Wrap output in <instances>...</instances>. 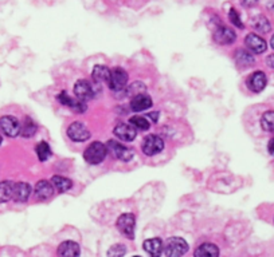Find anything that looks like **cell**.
Wrapping results in <instances>:
<instances>
[{
    "label": "cell",
    "mask_w": 274,
    "mask_h": 257,
    "mask_svg": "<svg viewBox=\"0 0 274 257\" xmlns=\"http://www.w3.org/2000/svg\"><path fill=\"white\" fill-rule=\"evenodd\" d=\"M14 184L15 182H12V181H2L0 182V204L12 200Z\"/></svg>",
    "instance_id": "cell-22"
},
{
    "label": "cell",
    "mask_w": 274,
    "mask_h": 257,
    "mask_svg": "<svg viewBox=\"0 0 274 257\" xmlns=\"http://www.w3.org/2000/svg\"><path fill=\"white\" fill-rule=\"evenodd\" d=\"M143 246H144L145 252H147V253H148L151 257H160L161 256V253L164 252L163 241H161L160 239H156V237L155 239L145 240Z\"/></svg>",
    "instance_id": "cell-18"
},
{
    "label": "cell",
    "mask_w": 274,
    "mask_h": 257,
    "mask_svg": "<svg viewBox=\"0 0 274 257\" xmlns=\"http://www.w3.org/2000/svg\"><path fill=\"white\" fill-rule=\"evenodd\" d=\"M188 250V244L182 237H171L164 244V253L167 257H183Z\"/></svg>",
    "instance_id": "cell-2"
},
{
    "label": "cell",
    "mask_w": 274,
    "mask_h": 257,
    "mask_svg": "<svg viewBox=\"0 0 274 257\" xmlns=\"http://www.w3.org/2000/svg\"><path fill=\"white\" fill-rule=\"evenodd\" d=\"M128 83V73L121 67H116L111 70V81H109V87L113 91H122L126 87Z\"/></svg>",
    "instance_id": "cell-6"
},
{
    "label": "cell",
    "mask_w": 274,
    "mask_h": 257,
    "mask_svg": "<svg viewBox=\"0 0 274 257\" xmlns=\"http://www.w3.org/2000/svg\"><path fill=\"white\" fill-rule=\"evenodd\" d=\"M267 149H269V151H270V154H274V138H271L270 142H269V145H267Z\"/></svg>",
    "instance_id": "cell-35"
},
{
    "label": "cell",
    "mask_w": 274,
    "mask_h": 257,
    "mask_svg": "<svg viewBox=\"0 0 274 257\" xmlns=\"http://www.w3.org/2000/svg\"><path fill=\"white\" fill-rule=\"evenodd\" d=\"M31 196V185L27 182H15L12 200L16 202H26Z\"/></svg>",
    "instance_id": "cell-15"
},
{
    "label": "cell",
    "mask_w": 274,
    "mask_h": 257,
    "mask_svg": "<svg viewBox=\"0 0 274 257\" xmlns=\"http://www.w3.org/2000/svg\"><path fill=\"white\" fill-rule=\"evenodd\" d=\"M270 46H271V48H273V50H274V35H273V37H271V39H270Z\"/></svg>",
    "instance_id": "cell-36"
},
{
    "label": "cell",
    "mask_w": 274,
    "mask_h": 257,
    "mask_svg": "<svg viewBox=\"0 0 274 257\" xmlns=\"http://www.w3.org/2000/svg\"><path fill=\"white\" fill-rule=\"evenodd\" d=\"M266 65L270 69H274V54H271V55H269L266 58Z\"/></svg>",
    "instance_id": "cell-34"
},
{
    "label": "cell",
    "mask_w": 274,
    "mask_h": 257,
    "mask_svg": "<svg viewBox=\"0 0 274 257\" xmlns=\"http://www.w3.org/2000/svg\"><path fill=\"white\" fill-rule=\"evenodd\" d=\"M2 141H3V138H2V136H0V145H2Z\"/></svg>",
    "instance_id": "cell-37"
},
{
    "label": "cell",
    "mask_w": 274,
    "mask_h": 257,
    "mask_svg": "<svg viewBox=\"0 0 274 257\" xmlns=\"http://www.w3.org/2000/svg\"><path fill=\"white\" fill-rule=\"evenodd\" d=\"M67 136L74 142H85L90 138V132L82 122H73L67 127Z\"/></svg>",
    "instance_id": "cell-7"
},
{
    "label": "cell",
    "mask_w": 274,
    "mask_h": 257,
    "mask_svg": "<svg viewBox=\"0 0 274 257\" xmlns=\"http://www.w3.org/2000/svg\"><path fill=\"white\" fill-rule=\"evenodd\" d=\"M261 126L265 132L274 133V111L263 113L261 118Z\"/></svg>",
    "instance_id": "cell-26"
},
{
    "label": "cell",
    "mask_w": 274,
    "mask_h": 257,
    "mask_svg": "<svg viewBox=\"0 0 274 257\" xmlns=\"http://www.w3.org/2000/svg\"><path fill=\"white\" fill-rule=\"evenodd\" d=\"M159 117H160L159 111H152V113H149L148 114V118H151V121L155 122V123L159 121Z\"/></svg>",
    "instance_id": "cell-33"
},
{
    "label": "cell",
    "mask_w": 274,
    "mask_h": 257,
    "mask_svg": "<svg viewBox=\"0 0 274 257\" xmlns=\"http://www.w3.org/2000/svg\"><path fill=\"white\" fill-rule=\"evenodd\" d=\"M35 133H37V125H35V122H34L30 117H26L22 125H20V136L29 138V137H33Z\"/></svg>",
    "instance_id": "cell-24"
},
{
    "label": "cell",
    "mask_w": 274,
    "mask_h": 257,
    "mask_svg": "<svg viewBox=\"0 0 274 257\" xmlns=\"http://www.w3.org/2000/svg\"><path fill=\"white\" fill-rule=\"evenodd\" d=\"M219 248L215 244L204 243L199 245L194 253V257H218Z\"/></svg>",
    "instance_id": "cell-20"
},
{
    "label": "cell",
    "mask_w": 274,
    "mask_h": 257,
    "mask_svg": "<svg viewBox=\"0 0 274 257\" xmlns=\"http://www.w3.org/2000/svg\"><path fill=\"white\" fill-rule=\"evenodd\" d=\"M92 77L94 79V82L97 83H107L109 85V81H111V70L107 67L102 66V65H98L93 69Z\"/></svg>",
    "instance_id": "cell-21"
},
{
    "label": "cell",
    "mask_w": 274,
    "mask_h": 257,
    "mask_svg": "<svg viewBox=\"0 0 274 257\" xmlns=\"http://www.w3.org/2000/svg\"><path fill=\"white\" fill-rule=\"evenodd\" d=\"M246 85H248V87L250 88L253 92H261L267 85L266 75H265L263 71H256V73H253L252 75L248 78Z\"/></svg>",
    "instance_id": "cell-11"
},
{
    "label": "cell",
    "mask_w": 274,
    "mask_h": 257,
    "mask_svg": "<svg viewBox=\"0 0 274 257\" xmlns=\"http://www.w3.org/2000/svg\"><path fill=\"white\" fill-rule=\"evenodd\" d=\"M129 122H130V125L133 126L134 128H140V130H148L149 126H151V123H149V121L147 119V118L139 117V115L130 118Z\"/></svg>",
    "instance_id": "cell-30"
},
{
    "label": "cell",
    "mask_w": 274,
    "mask_h": 257,
    "mask_svg": "<svg viewBox=\"0 0 274 257\" xmlns=\"http://www.w3.org/2000/svg\"><path fill=\"white\" fill-rule=\"evenodd\" d=\"M152 100L151 97L147 95V94H141V95H137L134 98H132L130 101V107L133 111H144L147 110L148 107L152 106Z\"/></svg>",
    "instance_id": "cell-19"
},
{
    "label": "cell",
    "mask_w": 274,
    "mask_h": 257,
    "mask_svg": "<svg viewBox=\"0 0 274 257\" xmlns=\"http://www.w3.org/2000/svg\"><path fill=\"white\" fill-rule=\"evenodd\" d=\"M164 149V141L156 134H149L144 138L143 143H141V150L145 155L152 157V155L159 154Z\"/></svg>",
    "instance_id": "cell-3"
},
{
    "label": "cell",
    "mask_w": 274,
    "mask_h": 257,
    "mask_svg": "<svg viewBox=\"0 0 274 257\" xmlns=\"http://www.w3.org/2000/svg\"><path fill=\"white\" fill-rule=\"evenodd\" d=\"M0 132L7 137H16L20 134V123L12 115H4L0 118Z\"/></svg>",
    "instance_id": "cell-9"
},
{
    "label": "cell",
    "mask_w": 274,
    "mask_h": 257,
    "mask_svg": "<svg viewBox=\"0 0 274 257\" xmlns=\"http://www.w3.org/2000/svg\"><path fill=\"white\" fill-rule=\"evenodd\" d=\"M81 249L75 241L67 240L58 246V257H79Z\"/></svg>",
    "instance_id": "cell-16"
},
{
    "label": "cell",
    "mask_w": 274,
    "mask_h": 257,
    "mask_svg": "<svg viewBox=\"0 0 274 257\" xmlns=\"http://www.w3.org/2000/svg\"><path fill=\"white\" fill-rule=\"evenodd\" d=\"M145 90H147V87H145V85L143 83V82H134V83H132L130 86H128L126 94L134 98V97H137V95L145 94Z\"/></svg>",
    "instance_id": "cell-29"
},
{
    "label": "cell",
    "mask_w": 274,
    "mask_h": 257,
    "mask_svg": "<svg viewBox=\"0 0 274 257\" xmlns=\"http://www.w3.org/2000/svg\"><path fill=\"white\" fill-rule=\"evenodd\" d=\"M117 229L121 232L122 235L128 237L129 240L134 239V225H136V217L133 213H124L119 217V220L116 222Z\"/></svg>",
    "instance_id": "cell-4"
},
{
    "label": "cell",
    "mask_w": 274,
    "mask_h": 257,
    "mask_svg": "<svg viewBox=\"0 0 274 257\" xmlns=\"http://www.w3.org/2000/svg\"><path fill=\"white\" fill-rule=\"evenodd\" d=\"M51 185L54 187H57V190L61 191V193H65L69 189H71L73 186V182L71 180L66 178V177L63 176H54L51 178Z\"/></svg>",
    "instance_id": "cell-23"
},
{
    "label": "cell",
    "mask_w": 274,
    "mask_h": 257,
    "mask_svg": "<svg viewBox=\"0 0 274 257\" xmlns=\"http://www.w3.org/2000/svg\"><path fill=\"white\" fill-rule=\"evenodd\" d=\"M229 18L234 26H237L238 28H243V23H242V20H241V18H239V15H238L237 10L231 8L229 12Z\"/></svg>",
    "instance_id": "cell-32"
},
{
    "label": "cell",
    "mask_w": 274,
    "mask_h": 257,
    "mask_svg": "<svg viewBox=\"0 0 274 257\" xmlns=\"http://www.w3.org/2000/svg\"><path fill=\"white\" fill-rule=\"evenodd\" d=\"M237 39V35L233 29L226 26H219L215 29L214 41L218 44H231Z\"/></svg>",
    "instance_id": "cell-13"
},
{
    "label": "cell",
    "mask_w": 274,
    "mask_h": 257,
    "mask_svg": "<svg viewBox=\"0 0 274 257\" xmlns=\"http://www.w3.org/2000/svg\"><path fill=\"white\" fill-rule=\"evenodd\" d=\"M133 257H141V256H133Z\"/></svg>",
    "instance_id": "cell-38"
},
{
    "label": "cell",
    "mask_w": 274,
    "mask_h": 257,
    "mask_svg": "<svg viewBox=\"0 0 274 257\" xmlns=\"http://www.w3.org/2000/svg\"><path fill=\"white\" fill-rule=\"evenodd\" d=\"M37 154L38 158H39V161H46L50 155H51V149L48 146V143L45 142V141H42L37 145Z\"/></svg>",
    "instance_id": "cell-28"
},
{
    "label": "cell",
    "mask_w": 274,
    "mask_h": 257,
    "mask_svg": "<svg viewBox=\"0 0 274 257\" xmlns=\"http://www.w3.org/2000/svg\"><path fill=\"white\" fill-rule=\"evenodd\" d=\"M106 153L107 149L104 143L93 142L86 147L85 153H84V158L90 165H98V164L104 161L105 157H106Z\"/></svg>",
    "instance_id": "cell-1"
},
{
    "label": "cell",
    "mask_w": 274,
    "mask_h": 257,
    "mask_svg": "<svg viewBox=\"0 0 274 257\" xmlns=\"http://www.w3.org/2000/svg\"><path fill=\"white\" fill-rule=\"evenodd\" d=\"M246 47L253 52V54H262L266 51L267 44L263 41L262 38L257 35V34H249L246 39H244Z\"/></svg>",
    "instance_id": "cell-12"
},
{
    "label": "cell",
    "mask_w": 274,
    "mask_h": 257,
    "mask_svg": "<svg viewBox=\"0 0 274 257\" xmlns=\"http://www.w3.org/2000/svg\"><path fill=\"white\" fill-rule=\"evenodd\" d=\"M235 58H237L238 65H241V66H252L254 63V56L250 52L244 51V50H238Z\"/></svg>",
    "instance_id": "cell-27"
},
{
    "label": "cell",
    "mask_w": 274,
    "mask_h": 257,
    "mask_svg": "<svg viewBox=\"0 0 274 257\" xmlns=\"http://www.w3.org/2000/svg\"><path fill=\"white\" fill-rule=\"evenodd\" d=\"M253 27H254L257 31L263 34L269 33L271 29V24L270 22H269V19L265 18L263 15H258L257 18H254V20H253Z\"/></svg>",
    "instance_id": "cell-25"
},
{
    "label": "cell",
    "mask_w": 274,
    "mask_h": 257,
    "mask_svg": "<svg viewBox=\"0 0 274 257\" xmlns=\"http://www.w3.org/2000/svg\"><path fill=\"white\" fill-rule=\"evenodd\" d=\"M74 94L77 97V100L82 101V102H88V101L93 100L94 95H96L93 85L86 79H79V81L75 82Z\"/></svg>",
    "instance_id": "cell-8"
},
{
    "label": "cell",
    "mask_w": 274,
    "mask_h": 257,
    "mask_svg": "<svg viewBox=\"0 0 274 257\" xmlns=\"http://www.w3.org/2000/svg\"><path fill=\"white\" fill-rule=\"evenodd\" d=\"M57 100L60 101V103H62L63 106H67L70 110H73L74 113H85L88 110V107H86V103L82 102V101L77 100V98H73L67 94L66 91H62L58 94L57 97Z\"/></svg>",
    "instance_id": "cell-10"
},
{
    "label": "cell",
    "mask_w": 274,
    "mask_h": 257,
    "mask_svg": "<svg viewBox=\"0 0 274 257\" xmlns=\"http://www.w3.org/2000/svg\"><path fill=\"white\" fill-rule=\"evenodd\" d=\"M126 253L125 245L122 244H116V245L111 246L107 250V257H124Z\"/></svg>",
    "instance_id": "cell-31"
},
{
    "label": "cell",
    "mask_w": 274,
    "mask_h": 257,
    "mask_svg": "<svg viewBox=\"0 0 274 257\" xmlns=\"http://www.w3.org/2000/svg\"><path fill=\"white\" fill-rule=\"evenodd\" d=\"M113 133L119 140L126 141V142L133 141L137 136V130L130 123H119L115 127Z\"/></svg>",
    "instance_id": "cell-14"
},
{
    "label": "cell",
    "mask_w": 274,
    "mask_h": 257,
    "mask_svg": "<svg viewBox=\"0 0 274 257\" xmlns=\"http://www.w3.org/2000/svg\"><path fill=\"white\" fill-rule=\"evenodd\" d=\"M106 149L112 153V155L120 161L128 162L130 161L132 158H133V150L130 149V147H126L125 145H122V143L117 142V141H107L106 143Z\"/></svg>",
    "instance_id": "cell-5"
},
{
    "label": "cell",
    "mask_w": 274,
    "mask_h": 257,
    "mask_svg": "<svg viewBox=\"0 0 274 257\" xmlns=\"http://www.w3.org/2000/svg\"><path fill=\"white\" fill-rule=\"evenodd\" d=\"M54 195V186L51 182L47 180H41L35 185V197L41 201H46V200L51 199V196Z\"/></svg>",
    "instance_id": "cell-17"
}]
</instances>
